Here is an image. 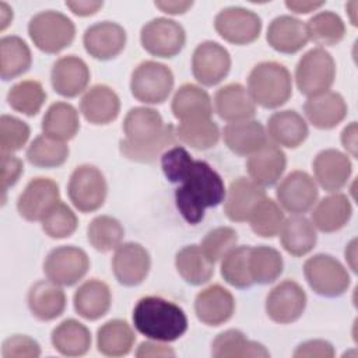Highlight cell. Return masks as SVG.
<instances>
[{
	"label": "cell",
	"mask_w": 358,
	"mask_h": 358,
	"mask_svg": "<svg viewBox=\"0 0 358 358\" xmlns=\"http://www.w3.org/2000/svg\"><path fill=\"white\" fill-rule=\"evenodd\" d=\"M173 88V74L168 66L154 60L141 62L131 73V95L148 105L166 101Z\"/></svg>",
	"instance_id": "52a82bcc"
},
{
	"label": "cell",
	"mask_w": 358,
	"mask_h": 358,
	"mask_svg": "<svg viewBox=\"0 0 358 358\" xmlns=\"http://www.w3.org/2000/svg\"><path fill=\"white\" fill-rule=\"evenodd\" d=\"M24 172L22 161L13 154H1V189L3 193L14 186Z\"/></svg>",
	"instance_id": "11a10c76"
},
{
	"label": "cell",
	"mask_w": 358,
	"mask_h": 358,
	"mask_svg": "<svg viewBox=\"0 0 358 358\" xmlns=\"http://www.w3.org/2000/svg\"><path fill=\"white\" fill-rule=\"evenodd\" d=\"M41 355V347L39 344L28 337L15 334L3 341L1 345V357L3 358H21V357H29L35 358Z\"/></svg>",
	"instance_id": "db71d44e"
},
{
	"label": "cell",
	"mask_w": 358,
	"mask_h": 358,
	"mask_svg": "<svg viewBox=\"0 0 358 358\" xmlns=\"http://www.w3.org/2000/svg\"><path fill=\"white\" fill-rule=\"evenodd\" d=\"M250 246H235L221 260V275L232 287L248 288L253 285L249 271Z\"/></svg>",
	"instance_id": "7dc6e473"
},
{
	"label": "cell",
	"mask_w": 358,
	"mask_h": 358,
	"mask_svg": "<svg viewBox=\"0 0 358 358\" xmlns=\"http://www.w3.org/2000/svg\"><path fill=\"white\" fill-rule=\"evenodd\" d=\"M13 21V10L4 1H0V28L4 31Z\"/></svg>",
	"instance_id": "be15d7a7"
},
{
	"label": "cell",
	"mask_w": 358,
	"mask_h": 358,
	"mask_svg": "<svg viewBox=\"0 0 358 358\" xmlns=\"http://www.w3.org/2000/svg\"><path fill=\"white\" fill-rule=\"evenodd\" d=\"M151 268V257L137 242L120 243L112 259V270L119 284L136 287L141 284Z\"/></svg>",
	"instance_id": "2e32d148"
},
{
	"label": "cell",
	"mask_w": 358,
	"mask_h": 358,
	"mask_svg": "<svg viewBox=\"0 0 358 358\" xmlns=\"http://www.w3.org/2000/svg\"><path fill=\"white\" fill-rule=\"evenodd\" d=\"M355 256H357V253H355V239L354 241H351L350 243H348V246L345 248V259L350 262V266H351V268L355 271L357 268H355Z\"/></svg>",
	"instance_id": "e7e4bbea"
},
{
	"label": "cell",
	"mask_w": 358,
	"mask_h": 358,
	"mask_svg": "<svg viewBox=\"0 0 358 358\" xmlns=\"http://www.w3.org/2000/svg\"><path fill=\"white\" fill-rule=\"evenodd\" d=\"M280 206L292 214H303L310 210L319 196L313 178L303 171H292L277 186Z\"/></svg>",
	"instance_id": "9a60e30c"
},
{
	"label": "cell",
	"mask_w": 358,
	"mask_h": 358,
	"mask_svg": "<svg viewBox=\"0 0 358 358\" xmlns=\"http://www.w3.org/2000/svg\"><path fill=\"white\" fill-rule=\"evenodd\" d=\"M80 110L87 122L92 124H108L117 117L120 99L110 87L96 84L83 95Z\"/></svg>",
	"instance_id": "484cf974"
},
{
	"label": "cell",
	"mask_w": 358,
	"mask_h": 358,
	"mask_svg": "<svg viewBox=\"0 0 358 358\" xmlns=\"http://www.w3.org/2000/svg\"><path fill=\"white\" fill-rule=\"evenodd\" d=\"M67 193L78 211H96L103 206L108 194L106 179L96 166L90 164L80 165L70 176Z\"/></svg>",
	"instance_id": "9c48e42d"
},
{
	"label": "cell",
	"mask_w": 358,
	"mask_h": 358,
	"mask_svg": "<svg viewBox=\"0 0 358 358\" xmlns=\"http://www.w3.org/2000/svg\"><path fill=\"white\" fill-rule=\"evenodd\" d=\"M50 81L59 95L74 98L87 88L90 83V69L83 59L74 55L63 56L53 63Z\"/></svg>",
	"instance_id": "7402d4cb"
},
{
	"label": "cell",
	"mask_w": 358,
	"mask_h": 358,
	"mask_svg": "<svg viewBox=\"0 0 358 358\" xmlns=\"http://www.w3.org/2000/svg\"><path fill=\"white\" fill-rule=\"evenodd\" d=\"M217 34L229 43L248 45L255 42L262 31V18L243 7H225L214 18Z\"/></svg>",
	"instance_id": "7c38bea8"
},
{
	"label": "cell",
	"mask_w": 358,
	"mask_h": 358,
	"mask_svg": "<svg viewBox=\"0 0 358 358\" xmlns=\"http://www.w3.org/2000/svg\"><path fill=\"white\" fill-rule=\"evenodd\" d=\"M264 197V187L255 183L250 178H236L225 193L224 213L234 222L248 221L252 211Z\"/></svg>",
	"instance_id": "ffe728a7"
},
{
	"label": "cell",
	"mask_w": 358,
	"mask_h": 358,
	"mask_svg": "<svg viewBox=\"0 0 358 358\" xmlns=\"http://www.w3.org/2000/svg\"><path fill=\"white\" fill-rule=\"evenodd\" d=\"M280 236L282 248L295 257L308 255L315 248L317 241L316 228L313 224L299 214L284 220L280 229Z\"/></svg>",
	"instance_id": "e575fe53"
},
{
	"label": "cell",
	"mask_w": 358,
	"mask_h": 358,
	"mask_svg": "<svg viewBox=\"0 0 358 358\" xmlns=\"http://www.w3.org/2000/svg\"><path fill=\"white\" fill-rule=\"evenodd\" d=\"M172 113L179 120L211 117L213 103L210 95L199 85L183 84L172 98Z\"/></svg>",
	"instance_id": "d6a6232c"
},
{
	"label": "cell",
	"mask_w": 358,
	"mask_h": 358,
	"mask_svg": "<svg viewBox=\"0 0 358 358\" xmlns=\"http://www.w3.org/2000/svg\"><path fill=\"white\" fill-rule=\"evenodd\" d=\"M266 39L274 50L291 55L299 52L309 36L303 21L291 15H278L270 22Z\"/></svg>",
	"instance_id": "4316f807"
},
{
	"label": "cell",
	"mask_w": 358,
	"mask_h": 358,
	"mask_svg": "<svg viewBox=\"0 0 358 358\" xmlns=\"http://www.w3.org/2000/svg\"><path fill=\"white\" fill-rule=\"evenodd\" d=\"M69 145L64 141L41 134L29 144L27 159L38 168H57L69 158Z\"/></svg>",
	"instance_id": "7bdbcfd3"
},
{
	"label": "cell",
	"mask_w": 358,
	"mask_h": 358,
	"mask_svg": "<svg viewBox=\"0 0 358 358\" xmlns=\"http://www.w3.org/2000/svg\"><path fill=\"white\" fill-rule=\"evenodd\" d=\"M231 70V55L220 43L204 41L199 43L192 56V73L197 83L213 87L221 83Z\"/></svg>",
	"instance_id": "4fadbf2b"
},
{
	"label": "cell",
	"mask_w": 358,
	"mask_h": 358,
	"mask_svg": "<svg viewBox=\"0 0 358 358\" xmlns=\"http://www.w3.org/2000/svg\"><path fill=\"white\" fill-rule=\"evenodd\" d=\"M46 101V92L39 81L22 80L7 92L8 105L27 116H35Z\"/></svg>",
	"instance_id": "f6af8a7d"
},
{
	"label": "cell",
	"mask_w": 358,
	"mask_h": 358,
	"mask_svg": "<svg viewBox=\"0 0 358 358\" xmlns=\"http://www.w3.org/2000/svg\"><path fill=\"white\" fill-rule=\"evenodd\" d=\"M78 130L80 117L73 105L67 102H55L48 108L42 119L43 134L60 141H67L71 140Z\"/></svg>",
	"instance_id": "74e56055"
},
{
	"label": "cell",
	"mask_w": 358,
	"mask_h": 358,
	"mask_svg": "<svg viewBox=\"0 0 358 358\" xmlns=\"http://www.w3.org/2000/svg\"><path fill=\"white\" fill-rule=\"evenodd\" d=\"M127 35L122 25L113 21H101L88 27L83 43L90 56L98 60L116 57L126 46Z\"/></svg>",
	"instance_id": "ac0fdd59"
},
{
	"label": "cell",
	"mask_w": 358,
	"mask_h": 358,
	"mask_svg": "<svg viewBox=\"0 0 358 358\" xmlns=\"http://www.w3.org/2000/svg\"><path fill=\"white\" fill-rule=\"evenodd\" d=\"M312 166L319 186L334 193L347 185L352 172V164L348 155L334 148L320 151L315 157Z\"/></svg>",
	"instance_id": "44dd1931"
},
{
	"label": "cell",
	"mask_w": 358,
	"mask_h": 358,
	"mask_svg": "<svg viewBox=\"0 0 358 358\" xmlns=\"http://www.w3.org/2000/svg\"><path fill=\"white\" fill-rule=\"evenodd\" d=\"M28 308L31 313L42 322L59 317L66 309V294L59 284L50 280L35 282L28 292Z\"/></svg>",
	"instance_id": "f1b7e54d"
},
{
	"label": "cell",
	"mask_w": 358,
	"mask_h": 358,
	"mask_svg": "<svg viewBox=\"0 0 358 358\" xmlns=\"http://www.w3.org/2000/svg\"><path fill=\"white\" fill-rule=\"evenodd\" d=\"M284 220L281 207L274 200L264 197L252 211L248 221L256 235L262 238H273L280 234Z\"/></svg>",
	"instance_id": "c3c4849f"
},
{
	"label": "cell",
	"mask_w": 358,
	"mask_h": 358,
	"mask_svg": "<svg viewBox=\"0 0 358 358\" xmlns=\"http://www.w3.org/2000/svg\"><path fill=\"white\" fill-rule=\"evenodd\" d=\"M175 266L179 275L190 285L206 284L214 274V263L197 245L182 248L176 253Z\"/></svg>",
	"instance_id": "f35d334b"
},
{
	"label": "cell",
	"mask_w": 358,
	"mask_h": 358,
	"mask_svg": "<svg viewBox=\"0 0 358 358\" xmlns=\"http://www.w3.org/2000/svg\"><path fill=\"white\" fill-rule=\"evenodd\" d=\"M133 324L150 340L171 343L186 333L187 317L179 305L162 296H144L133 309Z\"/></svg>",
	"instance_id": "3957f363"
},
{
	"label": "cell",
	"mask_w": 358,
	"mask_h": 358,
	"mask_svg": "<svg viewBox=\"0 0 358 358\" xmlns=\"http://www.w3.org/2000/svg\"><path fill=\"white\" fill-rule=\"evenodd\" d=\"M211 355L215 358H243L262 357L266 358L270 352L257 341L249 340L241 330H227L220 333L211 344Z\"/></svg>",
	"instance_id": "8d00e7d4"
},
{
	"label": "cell",
	"mask_w": 358,
	"mask_h": 358,
	"mask_svg": "<svg viewBox=\"0 0 358 358\" xmlns=\"http://www.w3.org/2000/svg\"><path fill=\"white\" fill-rule=\"evenodd\" d=\"M103 3L99 0H76V1H66V7L70 8L71 13L80 17H88L98 13L102 8Z\"/></svg>",
	"instance_id": "680465c9"
},
{
	"label": "cell",
	"mask_w": 358,
	"mask_h": 358,
	"mask_svg": "<svg viewBox=\"0 0 358 358\" xmlns=\"http://www.w3.org/2000/svg\"><path fill=\"white\" fill-rule=\"evenodd\" d=\"M227 147L238 155H252L267 143V133L257 120L228 123L222 131Z\"/></svg>",
	"instance_id": "4dcf8cb0"
},
{
	"label": "cell",
	"mask_w": 358,
	"mask_h": 358,
	"mask_svg": "<svg viewBox=\"0 0 358 358\" xmlns=\"http://www.w3.org/2000/svg\"><path fill=\"white\" fill-rule=\"evenodd\" d=\"M136 357H175V351L169 347L162 344V341H144L138 345L136 351Z\"/></svg>",
	"instance_id": "6f0895ef"
},
{
	"label": "cell",
	"mask_w": 358,
	"mask_h": 358,
	"mask_svg": "<svg viewBox=\"0 0 358 358\" xmlns=\"http://www.w3.org/2000/svg\"><path fill=\"white\" fill-rule=\"evenodd\" d=\"M73 302L76 312L81 317L96 320L108 313L112 303V294L106 282L91 278L77 288Z\"/></svg>",
	"instance_id": "f546056e"
},
{
	"label": "cell",
	"mask_w": 358,
	"mask_h": 358,
	"mask_svg": "<svg viewBox=\"0 0 358 358\" xmlns=\"http://www.w3.org/2000/svg\"><path fill=\"white\" fill-rule=\"evenodd\" d=\"M248 92L255 103L267 109L278 108L292 95L291 74L281 63H257L249 73Z\"/></svg>",
	"instance_id": "277c9868"
},
{
	"label": "cell",
	"mask_w": 358,
	"mask_h": 358,
	"mask_svg": "<svg viewBox=\"0 0 358 358\" xmlns=\"http://www.w3.org/2000/svg\"><path fill=\"white\" fill-rule=\"evenodd\" d=\"M124 236L122 224L110 215L95 217L87 229V238L91 246L98 252L116 249Z\"/></svg>",
	"instance_id": "bcb514c9"
},
{
	"label": "cell",
	"mask_w": 358,
	"mask_h": 358,
	"mask_svg": "<svg viewBox=\"0 0 358 358\" xmlns=\"http://www.w3.org/2000/svg\"><path fill=\"white\" fill-rule=\"evenodd\" d=\"M90 259L87 253L73 245L59 246L49 252L43 263V271L48 280L60 287H71L87 274Z\"/></svg>",
	"instance_id": "8fae6325"
},
{
	"label": "cell",
	"mask_w": 358,
	"mask_h": 358,
	"mask_svg": "<svg viewBox=\"0 0 358 358\" xmlns=\"http://www.w3.org/2000/svg\"><path fill=\"white\" fill-rule=\"evenodd\" d=\"M34 45L45 53H59L69 48L76 36L74 22L63 13L46 10L35 14L28 22Z\"/></svg>",
	"instance_id": "5b68a950"
},
{
	"label": "cell",
	"mask_w": 358,
	"mask_h": 358,
	"mask_svg": "<svg viewBox=\"0 0 358 358\" xmlns=\"http://www.w3.org/2000/svg\"><path fill=\"white\" fill-rule=\"evenodd\" d=\"M285 166L287 158L284 151L268 141L256 152L249 155L246 162L249 178L262 187L275 185L284 173Z\"/></svg>",
	"instance_id": "603a6c76"
},
{
	"label": "cell",
	"mask_w": 358,
	"mask_h": 358,
	"mask_svg": "<svg viewBox=\"0 0 358 358\" xmlns=\"http://www.w3.org/2000/svg\"><path fill=\"white\" fill-rule=\"evenodd\" d=\"M31 134L29 126L21 119L10 115L0 117V145L1 154H13L25 145Z\"/></svg>",
	"instance_id": "f907efd6"
},
{
	"label": "cell",
	"mask_w": 358,
	"mask_h": 358,
	"mask_svg": "<svg viewBox=\"0 0 358 358\" xmlns=\"http://www.w3.org/2000/svg\"><path fill=\"white\" fill-rule=\"evenodd\" d=\"M306 306V294L303 288L292 281L285 280L277 284L266 298L267 316L280 324L296 322Z\"/></svg>",
	"instance_id": "5bb4252c"
},
{
	"label": "cell",
	"mask_w": 358,
	"mask_h": 358,
	"mask_svg": "<svg viewBox=\"0 0 358 358\" xmlns=\"http://www.w3.org/2000/svg\"><path fill=\"white\" fill-rule=\"evenodd\" d=\"M175 190L176 208L186 222L196 225L204 218L210 207H217L225 199L222 178L206 162L193 159L178 182Z\"/></svg>",
	"instance_id": "7a4b0ae2"
},
{
	"label": "cell",
	"mask_w": 358,
	"mask_h": 358,
	"mask_svg": "<svg viewBox=\"0 0 358 358\" xmlns=\"http://www.w3.org/2000/svg\"><path fill=\"white\" fill-rule=\"evenodd\" d=\"M176 138L194 150L213 148L220 140V129L211 117L183 120L175 127Z\"/></svg>",
	"instance_id": "b9f144b4"
},
{
	"label": "cell",
	"mask_w": 358,
	"mask_h": 358,
	"mask_svg": "<svg viewBox=\"0 0 358 358\" xmlns=\"http://www.w3.org/2000/svg\"><path fill=\"white\" fill-rule=\"evenodd\" d=\"M347 109L341 94L334 91L309 96L303 105L306 119L320 130H329L340 124L347 116Z\"/></svg>",
	"instance_id": "cb8c5ba5"
},
{
	"label": "cell",
	"mask_w": 358,
	"mask_h": 358,
	"mask_svg": "<svg viewBox=\"0 0 358 358\" xmlns=\"http://www.w3.org/2000/svg\"><path fill=\"white\" fill-rule=\"evenodd\" d=\"M305 25L309 39L322 46L337 45L345 35L344 21L333 11H319Z\"/></svg>",
	"instance_id": "ee69618b"
},
{
	"label": "cell",
	"mask_w": 358,
	"mask_h": 358,
	"mask_svg": "<svg viewBox=\"0 0 358 358\" xmlns=\"http://www.w3.org/2000/svg\"><path fill=\"white\" fill-rule=\"evenodd\" d=\"M154 4L162 13L178 15V14L186 13L193 6V1H189V0H162V1H155Z\"/></svg>",
	"instance_id": "91938a15"
},
{
	"label": "cell",
	"mask_w": 358,
	"mask_h": 358,
	"mask_svg": "<svg viewBox=\"0 0 358 358\" xmlns=\"http://www.w3.org/2000/svg\"><path fill=\"white\" fill-rule=\"evenodd\" d=\"M214 108L218 116L229 123L249 120L256 113V103L239 83L221 87L214 95Z\"/></svg>",
	"instance_id": "d4e9b609"
},
{
	"label": "cell",
	"mask_w": 358,
	"mask_h": 358,
	"mask_svg": "<svg viewBox=\"0 0 358 358\" xmlns=\"http://www.w3.org/2000/svg\"><path fill=\"white\" fill-rule=\"evenodd\" d=\"M312 224L322 232H336L347 225L351 218L352 207L348 197L343 193H333L315 203Z\"/></svg>",
	"instance_id": "1f68e13d"
},
{
	"label": "cell",
	"mask_w": 358,
	"mask_h": 358,
	"mask_svg": "<svg viewBox=\"0 0 358 358\" xmlns=\"http://www.w3.org/2000/svg\"><path fill=\"white\" fill-rule=\"evenodd\" d=\"M303 274L309 287L322 296H340L350 287L347 268L336 257L326 253L309 257L303 264Z\"/></svg>",
	"instance_id": "ba28073f"
},
{
	"label": "cell",
	"mask_w": 358,
	"mask_h": 358,
	"mask_svg": "<svg viewBox=\"0 0 358 358\" xmlns=\"http://www.w3.org/2000/svg\"><path fill=\"white\" fill-rule=\"evenodd\" d=\"M60 201L57 183L50 178L32 179L20 194L17 210L27 221H42L49 210Z\"/></svg>",
	"instance_id": "e0dca14e"
},
{
	"label": "cell",
	"mask_w": 358,
	"mask_h": 358,
	"mask_svg": "<svg viewBox=\"0 0 358 358\" xmlns=\"http://www.w3.org/2000/svg\"><path fill=\"white\" fill-rule=\"evenodd\" d=\"M32 55L20 36H4L0 39V76L4 81L15 78L29 70Z\"/></svg>",
	"instance_id": "ab89813d"
},
{
	"label": "cell",
	"mask_w": 358,
	"mask_h": 358,
	"mask_svg": "<svg viewBox=\"0 0 358 358\" xmlns=\"http://www.w3.org/2000/svg\"><path fill=\"white\" fill-rule=\"evenodd\" d=\"M136 336L126 320L112 319L103 323L96 333L98 351L106 357H122L131 351Z\"/></svg>",
	"instance_id": "d590c367"
},
{
	"label": "cell",
	"mask_w": 358,
	"mask_h": 358,
	"mask_svg": "<svg viewBox=\"0 0 358 358\" xmlns=\"http://www.w3.org/2000/svg\"><path fill=\"white\" fill-rule=\"evenodd\" d=\"M41 222L45 234L53 239L71 236L78 225V220L74 211L63 201H57Z\"/></svg>",
	"instance_id": "681fc988"
},
{
	"label": "cell",
	"mask_w": 358,
	"mask_h": 358,
	"mask_svg": "<svg viewBox=\"0 0 358 358\" xmlns=\"http://www.w3.org/2000/svg\"><path fill=\"white\" fill-rule=\"evenodd\" d=\"M333 345L326 340H308L296 347L294 351L295 358L302 357H319V358H331L334 357Z\"/></svg>",
	"instance_id": "9f6ffc18"
},
{
	"label": "cell",
	"mask_w": 358,
	"mask_h": 358,
	"mask_svg": "<svg viewBox=\"0 0 358 358\" xmlns=\"http://www.w3.org/2000/svg\"><path fill=\"white\" fill-rule=\"evenodd\" d=\"M284 262L280 252L271 246L260 245L249 249V271L253 284L274 282L282 273Z\"/></svg>",
	"instance_id": "60d3db41"
},
{
	"label": "cell",
	"mask_w": 358,
	"mask_h": 358,
	"mask_svg": "<svg viewBox=\"0 0 358 358\" xmlns=\"http://www.w3.org/2000/svg\"><path fill=\"white\" fill-rule=\"evenodd\" d=\"M336 78V63L331 55L323 48L308 50L298 62L295 81L301 94L309 96L330 90Z\"/></svg>",
	"instance_id": "8992f818"
},
{
	"label": "cell",
	"mask_w": 358,
	"mask_h": 358,
	"mask_svg": "<svg viewBox=\"0 0 358 358\" xmlns=\"http://www.w3.org/2000/svg\"><path fill=\"white\" fill-rule=\"evenodd\" d=\"M124 138L119 148L123 157L136 162H152L176 140L175 127L165 124L158 110L131 108L123 120Z\"/></svg>",
	"instance_id": "6da1fadb"
},
{
	"label": "cell",
	"mask_w": 358,
	"mask_h": 358,
	"mask_svg": "<svg viewBox=\"0 0 358 358\" xmlns=\"http://www.w3.org/2000/svg\"><path fill=\"white\" fill-rule=\"evenodd\" d=\"M238 234L231 227H218L206 234L201 241V250L213 262L221 260L231 249L236 246Z\"/></svg>",
	"instance_id": "816d5d0a"
},
{
	"label": "cell",
	"mask_w": 358,
	"mask_h": 358,
	"mask_svg": "<svg viewBox=\"0 0 358 358\" xmlns=\"http://www.w3.org/2000/svg\"><path fill=\"white\" fill-rule=\"evenodd\" d=\"M341 144L351 157H357V123L351 122L341 133Z\"/></svg>",
	"instance_id": "94428289"
},
{
	"label": "cell",
	"mask_w": 358,
	"mask_h": 358,
	"mask_svg": "<svg viewBox=\"0 0 358 358\" xmlns=\"http://www.w3.org/2000/svg\"><path fill=\"white\" fill-rule=\"evenodd\" d=\"M143 48L157 57H173L186 43V32L175 20L158 17L148 21L140 32Z\"/></svg>",
	"instance_id": "30bf717a"
},
{
	"label": "cell",
	"mask_w": 358,
	"mask_h": 358,
	"mask_svg": "<svg viewBox=\"0 0 358 358\" xmlns=\"http://www.w3.org/2000/svg\"><path fill=\"white\" fill-rule=\"evenodd\" d=\"M266 133L273 144L296 148L306 140L309 130L305 119L298 112L287 109L274 112L268 117Z\"/></svg>",
	"instance_id": "83f0119b"
},
{
	"label": "cell",
	"mask_w": 358,
	"mask_h": 358,
	"mask_svg": "<svg viewBox=\"0 0 358 358\" xmlns=\"http://www.w3.org/2000/svg\"><path fill=\"white\" fill-rule=\"evenodd\" d=\"M192 161V155L183 147L178 145L166 150L161 155V166L165 178L172 183H178Z\"/></svg>",
	"instance_id": "f5cc1de1"
},
{
	"label": "cell",
	"mask_w": 358,
	"mask_h": 358,
	"mask_svg": "<svg viewBox=\"0 0 358 358\" xmlns=\"http://www.w3.org/2000/svg\"><path fill=\"white\" fill-rule=\"evenodd\" d=\"M197 319L207 326H221L227 323L235 312L234 295L220 284L201 289L194 299Z\"/></svg>",
	"instance_id": "d6986e66"
},
{
	"label": "cell",
	"mask_w": 358,
	"mask_h": 358,
	"mask_svg": "<svg viewBox=\"0 0 358 358\" xmlns=\"http://www.w3.org/2000/svg\"><path fill=\"white\" fill-rule=\"evenodd\" d=\"M324 6V1H309V0H288L285 1V7L296 14H308L319 10Z\"/></svg>",
	"instance_id": "6125c7cd"
},
{
	"label": "cell",
	"mask_w": 358,
	"mask_h": 358,
	"mask_svg": "<svg viewBox=\"0 0 358 358\" xmlns=\"http://www.w3.org/2000/svg\"><path fill=\"white\" fill-rule=\"evenodd\" d=\"M53 348L66 357H80L91 347V333L76 319H66L57 324L50 336Z\"/></svg>",
	"instance_id": "836d02e7"
}]
</instances>
